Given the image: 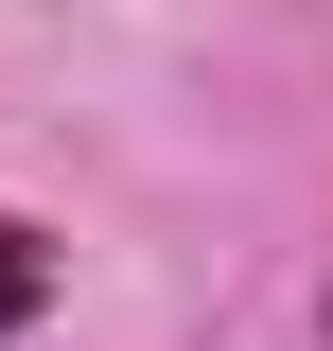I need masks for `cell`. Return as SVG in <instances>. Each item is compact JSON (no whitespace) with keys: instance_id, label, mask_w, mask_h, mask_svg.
I'll return each instance as SVG.
<instances>
[{"instance_id":"1","label":"cell","mask_w":333,"mask_h":351,"mask_svg":"<svg viewBox=\"0 0 333 351\" xmlns=\"http://www.w3.org/2000/svg\"><path fill=\"white\" fill-rule=\"evenodd\" d=\"M53 299V246H36V228H18V211H0V334H18V316H36Z\"/></svg>"}]
</instances>
